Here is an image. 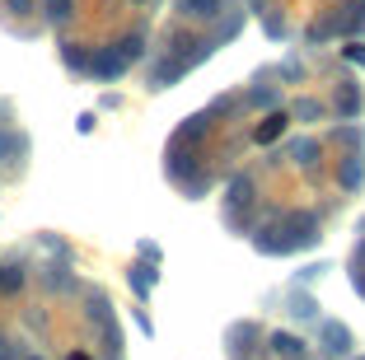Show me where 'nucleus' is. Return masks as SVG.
Masks as SVG:
<instances>
[{"label": "nucleus", "mask_w": 365, "mask_h": 360, "mask_svg": "<svg viewBox=\"0 0 365 360\" xmlns=\"http://www.w3.org/2000/svg\"><path fill=\"white\" fill-rule=\"evenodd\" d=\"M61 61L71 66V71H85V66H89V52L80 43H61Z\"/></svg>", "instance_id": "obj_14"}, {"label": "nucleus", "mask_w": 365, "mask_h": 360, "mask_svg": "<svg viewBox=\"0 0 365 360\" xmlns=\"http://www.w3.org/2000/svg\"><path fill=\"white\" fill-rule=\"evenodd\" d=\"M248 103H253V108H267V103H277V94H272V89H253V94H248Z\"/></svg>", "instance_id": "obj_23"}, {"label": "nucleus", "mask_w": 365, "mask_h": 360, "mask_svg": "<svg viewBox=\"0 0 365 360\" xmlns=\"http://www.w3.org/2000/svg\"><path fill=\"white\" fill-rule=\"evenodd\" d=\"M286 122H290L286 113H272V117H262V127L253 131V140H258V145H272V140H277L281 131H286Z\"/></svg>", "instance_id": "obj_10"}, {"label": "nucleus", "mask_w": 365, "mask_h": 360, "mask_svg": "<svg viewBox=\"0 0 365 360\" xmlns=\"http://www.w3.org/2000/svg\"><path fill=\"white\" fill-rule=\"evenodd\" d=\"M342 56H346V61H356V66H365V43H346Z\"/></svg>", "instance_id": "obj_22"}, {"label": "nucleus", "mask_w": 365, "mask_h": 360, "mask_svg": "<svg viewBox=\"0 0 365 360\" xmlns=\"http://www.w3.org/2000/svg\"><path fill=\"white\" fill-rule=\"evenodd\" d=\"M290 314H295V318H319V304H314V295L295 290V295H290Z\"/></svg>", "instance_id": "obj_13"}, {"label": "nucleus", "mask_w": 365, "mask_h": 360, "mask_svg": "<svg viewBox=\"0 0 365 360\" xmlns=\"http://www.w3.org/2000/svg\"><path fill=\"white\" fill-rule=\"evenodd\" d=\"M337 182H342L346 192H356L365 182V164H361V155H346L342 159V169H337Z\"/></svg>", "instance_id": "obj_8"}, {"label": "nucleus", "mask_w": 365, "mask_h": 360, "mask_svg": "<svg viewBox=\"0 0 365 360\" xmlns=\"http://www.w3.org/2000/svg\"><path fill=\"white\" fill-rule=\"evenodd\" d=\"M5 10H10V14H29L33 0H5Z\"/></svg>", "instance_id": "obj_24"}, {"label": "nucleus", "mask_w": 365, "mask_h": 360, "mask_svg": "<svg viewBox=\"0 0 365 360\" xmlns=\"http://www.w3.org/2000/svg\"><path fill=\"white\" fill-rule=\"evenodd\" d=\"M253 248L267 257H286V253H295V239L286 234V225H267V230L253 234Z\"/></svg>", "instance_id": "obj_2"}, {"label": "nucleus", "mask_w": 365, "mask_h": 360, "mask_svg": "<svg viewBox=\"0 0 365 360\" xmlns=\"http://www.w3.org/2000/svg\"><path fill=\"white\" fill-rule=\"evenodd\" d=\"M127 56H122V47H98L94 56H89V66L85 71L94 75V80H122V75H127Z\"/></svg>", "instance_id": "obj_1"}, {"label": "nucleus", "mask_w": 365, "mask_h": 360, "mask_svg": "<svg viewBox=\"0 0 365 360\" xmlns=\"http://www.w3.org/2000/svg\"><path fill=\"white\" fill-rule=\"evenodd\" d=\"M122 56H127V61H140V52H145V43H140V33H131V38H122Z\"/></svg>", "instance_id": "obj_18"}, {"label": "nucleus", "mask_w": 365, "mask_h": 360, "mask_svg": "<svg viewBox=\"0 0 365 360\" xmlns=\"http://www.w3.org/2000/svg\"><path fill=\"white\" fill-rule=\"evenodd\" d=\"M319 113H323V108L314 103V98H300V103H295V117H300V122H314Z\"/></svg>", "instance_id": "obj_20"}, {"label": "nucleus", "mask_w": 365, "mask_h": 360, "mask_svg": "<svg viewBox=\"0 0 365 360\" xmlns=\"http://www.w3.org/2000/svg\"><path fill=\"white\" fill-rule=\"evenodd\" d=\"M71 14H76V0H47V19L52 24H66Z\"/></svg>", "instance_id": "obj_17"}, {"label": "nucleus", "mask_w": 365, "mask_h": 360, "mask_svg": "<svg viewBox=\"0 0 365 360\" xmlns=\"http://www.w3.org/2000/svg\"><path fill=\"white\" fill-rule=\"evenodd\" d=\"M0 360H5V341H0Z\"/></svg>", "instance_id": "obj_28"}, {"label": "nucleus", "mask_w": 365, "mask_h": 360, "mask_svg": "<svg viewBox=\"0 0 365 360\" xmlns=\"http://www.w3.org/2000/svg\"><path fill=\"white\" fill-rule=\"evenodd\" d=\"M71 360H89V356H85V351H76V356H71Z\"/></svg>", "instance_id": "obj_27"}, {"label": "nucleus", "mask_w": 365, "mask_h": 360, "mask_svg": "<svg viewBox=\"0 0 365 360\" xmlns=\"http://www.w3.org/2000/svg\"><path fill=\"white\" fill-rule=\"evenodd\" d=\"M351 286H356V295H365V267H356V272H351Z\"/></svg>", "instance_id": "obj_25"}, {"label": "nucleus", "mask_w": 365, "mask_h": 360, "mask_svg": "<svg viewBox=\"0 0 365 360\" xmlns=\"http://www.w3.org/2000/svg\"><path fill=\"white\" fill-rule=\"evenodd\" d=\"M24 360H43V356H24Z\"/></svg>", "instance_id": "obj_29"}, {"label": "nucleus", "mask_w": 365, "mask_h": 360, "mask_svg": "<svg viewBox=\"0 0 365 360\" xmlns=\"http://www.w3.org/2000/svg\"><path fill=\"white\" fill-rule=\"evenodd\" d=\"M319 346L328 351V356H346V351L356 346L351 328H346V323H323V328H319Z\"/></svg>", "instance_id": "obj_4"}, {"label": "nucleus", "mask_w": 365, "mask_h": 360, "mask_svg": "<svg viewBox=\"0 0 365 360\" xmlns=\"http://www.w3.org/2000/svg\"><path fill=\"white\" fill-rule=\"evenodd\" d=\"M127 281H131V290L145 299V295L155 290V281H160V272H155V262H136V267L127 272Z\"/></svg>", "instance_id": "obj_7"}, {"label": "nucleus", "mask_w": 365, "mask_h": 360, "mask_svg": "<svg viewBox=\"0 0 365 360\" xmlns=\"http://www.w3.org/2000/svg\"><path fill=\"white\" fill-rule=\"evenodd\" d=\"M24 150H29V140H24L19 131L0 127V164H5V159H24Z\"/></svg>", "instance_id": "obj_11"}, {"label": "nucleus", "mask_w": 365, "mask_h": 360, "mask_svg": "<svg viewBox=\"0 0 365 360\" xmlns=\"http://www.w3.org/2000/svg\"><path fill=\"white\" fill-rule=\"evenodd\" d=\"M290 155L300 159V164H314V155H319V145H314V140H295V145H290Z\"/></svg>", "instance_id": "obj_19"}, {"label": "nucleus", "mask_w": 365, "mask_h": 360, "mask_svg": "<svg viewBox=\"0 0 365 360\" xmlns=\"http://www.w3.org/2000/svg\"><path fill=\"white\" fill-rule=\"evenodd\" d=\"M356 113H361V89L342 85L337 89V117H356Z\"/></svg>", "instance_id": "obj_12"}, {"label": "nucleus", "mask_w": 365, "mask_h": 360, "mask_svg": "<svg viewBox=\"0 0 365 360\" xmlns=\"http://www.w3.org/2000/svg\"><path fill=\"white\" fill-rule=\"evenodd\" d=\"M267 346H272V356H277V360H304V341L295 337V332H272Z\"/></svg>", "instance_id": "obj_6"}, {"label": "nucleus", "mask_w": 365, "mask_h": 360, "mask_svg": "<svg viewBox=\"0 0 365 360\" xmlns=\"http://www.w3.org/2000/svg\"><path fill=\"white\" fill-rule=\"evenodd\" d=\"M361 360H365V356H361Z\"/></svg>", "instance_id": "obj_30"}, {"label": "nucleus", "mask_w": 365, "mask_h": 360, "mask_svg": "<svg viewBox=\"0 0 365 360\" xmlns=\"http://www.w3.org/2000/svg\"><path fill=\"white\" fill-rule=\"evenodd\" d=\"M286 234L295 239V248H309L319 239V215L314 211H290L286 215Z\"/></svg>", "instance_id": "obj_3"}, {"label": "nucleus", "mask_w": 365, "mask_h": 360, "mask_svg": "<svg viewBox=\"0 0 365 360\" xmlns=\"http://www.w3.org/2000/svg\"><path fill=\"white\" fill-rule=\"evenodd\" d=\"M89 318H94V323H108V299L103 295H89Z\"/></svg>", "instance_id": "obj_21"}, {"label": "nucleus", "mask_w": 365, "mask_h": 360, "mask_svg": "<svg viewBox=\"0 0 365 360\" xmlns=\"http://www.w3.org/2000/svg\"><path fill=\"white\" fill-rule=\"evenodd\" d=\"M24 286V267H0V290H5V295H14V290Z\"/></svg>", "instance_id": "obj_15"}, {"label": "nucleus", "mask_w": 365, "mask_h": 360, "mask_svg": "<svg viewBox=\"0 0 365 360\" xmlns=\"http://www.w3.org/2000/svg\"><path fill=\"white\" fill-rule=\"evenodd\" d=\"M248 202H253V182L235 178V182H230V206H248Z\"/></svg>", "instance_id": "obj_16"}, {"label": "nucleus", "mask_w": 365, "mask_h": 360, "mask_svg": "<svg viewBox=\"0 0 365 360\" xmlns=\"http://www.w3.org/2000/svg\"><path fill=\"white\" fill-rule=\"evenodd\" d=\"M182 19H215L220 14V0H178Z\"/></svg>", "instance_id": "obj_9"}, {"label": "nucleus", "mask_w": 365, "mask_h": 360, "mask_svg": "<svg viewBox=\"0 0 365 360\" xmlns=\"http://www.w3.org/2000/svg\"><path fill=\"white\" fill-rule=\"evenodd\" d=\"M337 33H346V5H342V10H333V14H323V19L314 24L309 43H328V38H337Z\"/></svg>", "instance_id": "obj_5"}, {"label": "nucleus", "mask_w": 365, "mask_h": 360, "mask_svg": "<svg viewBox=\"0 0 365 360\" xmlns=\"http://www.w3.org/2000/svg\"><path fill=\"white\" fill-rule=\"evenodd\" d=\"M356 267H365V239L356 244Z\"/></svg>", "instance_id": "obj_26"}]
</instances>
